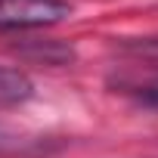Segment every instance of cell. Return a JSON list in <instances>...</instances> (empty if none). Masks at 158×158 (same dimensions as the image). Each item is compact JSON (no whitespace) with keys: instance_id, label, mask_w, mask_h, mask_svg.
Segmentation results:
<instances>
[{"instance_id":"6da1fadb","label":"cell","mask_w":158,"mask_h":158,"mask_svg":"<svg viewBox=\"0 0 158 158\" xmlns=\"http://www.w3.org/2000/svg\"><path fill=\"white\" fill-rule=\"evenodd\" d=\"M71 16L65 0H0V28H40Z\"/></svg>"},{"instance_id":"7a4b0ae2","label":"cell","mask_w":158,"mask_h":158,"mask_svg":"<svg viewBox=\"0 0 158 158\" xmlns=\"http://www.w3.org/2000/svg\"><path fill=\"white\" fill-rule=\"evenodd\" d=\"M34 96L31 77L13 65H0V106H19Z\"/></svg>"},{"instance_id":"3957f363","label":"cell","mask_w":158,"mask_h":158,"mask_svg":"<svg viewBox=\"0 0 158 158\" xmlns=\"http://www.w3.org/2000/svg\"><path fill=\"white\" fill-rule=\"evenodd\" d=\"M124 50H127V53H133V56H139V59H146V62H152V65L158 68V37L130 40V44H124Z\"/></svg>"},{"instance_id":"277c9868","label":"cell","mask_w":158,"mask_h":158,"mask_svg":"<svg viewBox=\"0 0 158 158\" xmlns=\"http://www.w3.org/2000/svg\"><path fill=\"white\" fill-rule=\"evenodd\" d=\"M130 93H133V99H136L139 106L158 112V81H152V84H139V87H130Z\"/></svg>"},{"instance_id":"5b68a950","label":"cell","mask_w":158,"mask_h":158,"mask_svg":"<svg viewBox=\"0 0 158 158\" xmlns=\"http://www.w3.org/2000/svg\"><path fill=\"white\" fill-rule=\"evenodd\" d=\"M6 146H16V143H13V136L6 130H0V149H6Z\"/></svg>"}]
</instances>
